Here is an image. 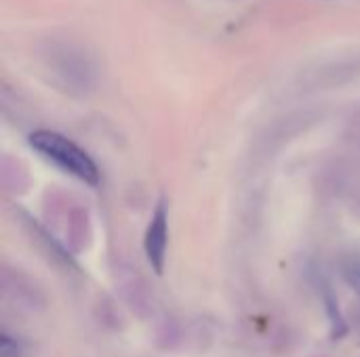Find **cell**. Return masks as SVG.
Segmentation results:
<instances>
[{
    "label": "cell",
    "instance_id": "1",
    "mask_svg": "<svg viewBox=\"0 0 360 357\" xmlns=\"http://www.w3.org/2000/svg\"><path fill=\"white\" fill-rule=\"evenodd\" d=\"M30 147L44 158L46 162H51L53 166H57L61 173L95 187L99 183V168L95 164V160L80 147L76 145L72 139L55 133V130H36L30 135Z\"/></svg>",
    "mask_w": 360,
    "mask_h": 357
},
{
    "label": "cell",
    "instance_id": "2",
    "mask_svg": "<svg viewBox=\"0 0 360 357\" xmlns=\"http://www.w3.org/2000/svg\"><path fill=\"white\" fill-rule=\"evenodd\" d=\"M51 67L55 72V80L70 93H86L95 80V69L91 61L74 48H61L59 55L53 57Z\"/></svg>",
    "mask_w": 360,
    "mask_h": 357
},
{
    "label": "cell",
    "instance_id": "3",
    "mask_svg": "<svg viewBox=\"0 0 360 357\" xmlns=\"http://www.w3.org/2000/svg\"><path fill=\"white\" fill-rule=\"evenodd\" d=\"M167 244H169V210L167 202L160 200L150 217L146 238H143V250L150 267L160 276L165 271L167 263Z\"/></svg>",
    "mask_w": 360,
    "mask_h": 357
},
{
    "label": "cell",
    "instance_id": "4",
    "mask_svg": "<svg viewBox=\"0 0 360 357\" xmlns=\"http://www.w3.org/2000/svg\"><path fill=\"white\" fill-rule=\"evenodd\" d=\"M0 357H23V345L11 337L8 332H2L0 337Z\"/></svg>",
    "mask_w": 360,
    "mask_h": 357
}]
</instances>
